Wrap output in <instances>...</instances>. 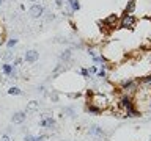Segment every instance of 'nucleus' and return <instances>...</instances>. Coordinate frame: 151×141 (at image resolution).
I'll return each mask as SVG.
<instances>
[{"label": "nucleus", "mask_w": 151, "mask_h": 141, "mask_svg": "<svg viewBox=\"0 0 151 141\" xmlns=\"http://www.w3.org/2000/svg\"><path fill=\"white\" fill-rule=\"evenodd\" d=\"M90 96V102L88 103H91V105L94 107H98L99 110H106V108L110 105V100H109V97L106 96V94H102V93H88Z\"/></svg>", "instance_id": "f257e3e1"}, {"label": "nucleus", "mask_w": 151, "mask_h": 141, "mask_svg": "<svg viewBox=\"0 0 151 141\" xmlns=\"http://www.w3.org/2000/svg\"><path fill=\"white\" fill-rule=\"evenodd\" d=\"M135 25H137V19H135L134 14L124 13L120 17V24H118V27L123 28V30H134Z\"/></svg>", "instance_id": "f03ea898"}, {"label": "nucleus", "mask_w": 151, "mask_h": 141, "mask_svg": "<svg viewBox=\"0 0 151 141\" xmlns=\"http://www.w3.org/2000/svg\"><path fill=\"white\" fill-rule=\"evenodd\" d=\"M118 24H120V17H118V14H110V16H107L104 21L101 22V27H104L106 30H115L118 27Z\"/></svg>", "instance_id": "7ed1b4c3"}, {"label": "nucleus", "mask_w": 151, "mask_h": 141, "mask_svg": "<svg viewBox=\"0 0 151 141\" xmlns=\"http://www.w3.org/2000/svg\"><path fill=\"white\" fill-rule=\"evenodd\" d=\"M28 13H30V16L33 19H40L44 14V6L41 3H33L30 6V9H28Z\"/></svg>", "instance_id": "20e7f679"}, {"label": "nucleus", "mask_w": 151, "mask_h": 141, "mask_svg": "<svg viewBox=\"0 0 151 141\" xmlns=\"http://www.w3.org/2000/svg\"><path fill=\"white\" fill-rule=\"evenodd\" d=\"M2 72L6 75V77H11V78H16L17 77V72H16V68L9 63H3L2 64Z\"/></svg>", "instance_id": "39448f33"}, {"label": "nucleus", "mask_w": 151, "mask_h": 141, "mask_svg": "<svg viewBox=\"0 0 151 141\" xmlns=\"http://www.w3.org/2000/svg\"><path fill=\"white\" fill-rule=\"evenodd\" d=\"M38 58H40V52L35 50V49L27 50L25 55H24V61H27V63H36Z\"/></svg>", "instance_id": "423d86ee"}, {"label": "nucleus", "mask_w": 151, "mask_h": 141, "mask_svg": "<svg viewBox=\"0 0 151 141\" xmlns=\"http://www.w3.org/2000/svg\"><path fill=\"white\" fill-rule=\"evenodd\" d=\"M40 125L42 127V129H49L52 130L55 127V119L52 116H42L41 121H40Z\"/></svg>", "instance_id": "0eeeda50"}, {"label": "nucleus", "mask_w": 151, "mask_h": 141, "mask_svg": "<svg viewBox=\"0 0 151 141\" xmlns=\"http://www.w3.org/2000/svg\"><path fill=\"white\" fill-rule=\"evenodd\" d=\"M25 119H27V113L25 111H16L11 116V122H14V124H22Z\"/></svg>", "instance_id": "6e6552de"}, {"label": "nucleus", "mask_w": 151, "mask_h": 141, "mask_svg": "<svg viewBox=\"0 0 151 141\" xmlns=\"http://www.w3.org/2000/svg\"><path fill=\"white\" fill-rule=\"evenodd\" d=\"M66 6H68L73 13H76V11H79L80 9V0H66Z\"/></svg>", "instance_id": "1a4fd4ad"}, {"label": "nucleus", "mask_w": 151, "mask_h": 141, "mask_svg": "<svg viewBox=\"0 0 151 141\" xmlns=\"http://www.w3.org/2000/svg\"><path fill=\"white\" fill-rule=\"evenodd\" d=\"M90 133H91L93 136H96V138H102V136H104V130L99 125H91V127H90Z\"/></svg>", "instance_id": "9d476101"}, {"label": "nucleus", "mask_w": 151, "mask_h": 141, "mask_svg": "<svg viewBox=\"0 0 151 141\" xmlns=\"http://www.w3.org/2000/svg\"><path fill=\"white\" fill-rule=\"evenodd\" d=\"M71 58H73V52H71L69 49H66L60 53V63H63V61L66 63V61H69Z\"/></svg>", "instance_id": "9b49d317"}, {"label": "nucleus", "mask_w": 151, "mask_h": 141, "mask_svg": "<svg viewBox=\"0 0 151 141\" xmlns=\"http://www.w3.org/2000/svg\"><path fill=\"white\" fill-rule=\"evenodd\" d=\"M134 9H135V2H134V0H129V2L126 3L124 13H127V14H132V13H134Z\"/></svg>", "instance_id": "f8f14e48"}, {"label": "nucleus", "mask_w": 151, "mask_h": 141, "mask_svg": "<svg viewBox=\"0 0 151 141\" xmlns=\"http://www.w3.org/2000/svg\"><path fill=\"white\" fill-rule=\"evenodd\" d=\"M8 94L9 96H21L22 91H21V88H17V86H11L8 89Z\"/></svg>", "instance_id": "ddd939ff"}, {"label": "nucleus", "mask_w": 151, "mask_h": 141, "mask_svg": "<svg viewBox=\"0 0 151 141\" xmlns=\"http://www.w3.org/2000/svg\"><path fill=\"white\" fill-rule=\"evenodd\" d=\"M87 111H90V113H94V115H99V113H101V110H99L98 107L91 105V103H87Z\"/></svg>", "instance_id": "4468645a"}, {"label": "nucleus", "mask_w": 151, "mask_h": 141, "mask_svg": "<svg viewBox=\"0 0 151 141\" xmlns=\"http://www.w3.org/2000/svg\"><path fill=\"white\" fill-rule=\"evenodd\" d=\"M35 110H38V102L32 100V102L27 105V110H25V113H28V111H35Z\"/></svg>", "instance_id": "2eb2a0df"}, {"label": "nucleus", "mask_w": 151, "mask_h": 141, "mask_svg": "<svg viewBox=\"0 0 151 141\" xmlns=\"http://www.w3.org/2000/svg\"><path fill=\"white\" fill-rule=\"evenodd\" d=\"M14 56H16V55H14L13 52H11V49H9L8 52H5V53L2 55V58H3L5 61H8V60H14Z\"/></svg>", "instance_id": "dca6fc26"}, {"label": "nucleus", "mask_w": 151, "mask_h": 141, "mask_svg": "<svg viewBox=\"0 0 151 141\" xmlns=\"http://www.w3.org/2000/svg\"><path fill=\"white\" fill-rule=\"evenodd\" d=\"M14 46H17V39H16V38H11V39H8V42H6V47H8V49H13Z\"/></svg>", "instance_id": "f3484780"}, {"label": "nucleus", "mask_w": 151, "mask_h": 141, "mask_svg": "<svg viewBox=\"0 0 151 141\" xmlns=\"http://www.w3.org/2000/svg\"><path fill=\"white\" fill-rule=\"evenodd\" d=\"M24 61V58H21V56H14V60H13V66L16 68V66H19Z\"/></svg>", "instance_id": "a211bd4d"}, {"label": "nucleus", "mask_w": 151, "mask_h": 141, "mask_svg": "<svg viewBox=\"0 0 151 141\" xmlns=\"http://www.w3.org/2000/svg\"><path fill=\"white\" fill-rule=\"evenodd\" d=\"M63 111L66 113V115H69L71 118L74 116V110H73V108H69V107H66V108H63Z\"/></svg>", "instance_id": "6ab92c4d"}, {"label": "nucleus", "mask_w": 151, "mask_h": 141, "mask_svg": "<svg viewBox=\"0 0 151 141\" xmlns=\"http://www.w3.org/2000/svg\"><path fill=\"white\" fill-rule=\"evenodd\" d=\"M79 74H80V75H83L85 78H88V77H90V72H88V69H80V70H79Z\"/></svg>", "instance_id": "aec40b11"}, {"label": "nucleus", "mask_w": 151, "mask_h": 141, "mask_svg": "<svg viewBox=\"0 0 151 141\" xmlns=\"http://www.w3.org/2000/svg\"><path fill=\"white\" fill-rule=\"evenodd\" d=\"M36 140V136H33V135H25V138H24V141H35Z\"/></svg>", "instance_id": "412c9836"}, {"label": "nucleus", "mask_w": 151, "mask_h": 141, "mask_svg": "<svg viewBox=\"0 0 151 141\" xmlns=\"http://www.w3.org/2000/svg\"><path fill=\"white\" fill-rule=\"evenodd\" d=\"M46 138H47L46 135H40V136H36V140H35V141H44Z\"/></svg>", "instance_id": "4be33fe9"}, {"label": "nucleus", "mask_w": 151, "mask_h": 141, "mask_svg": "<svg viewBox=\"0 0 151 141\" xmlns=\"http://www.w3.org/2000/svg\"><path fill=\"white\" fill-rule=\"evenodd\" d=\"M55 5L57 6H63V0H55Z\"/></svg>", "instance_id": "5701e85b"}, {"label": "nucleus", "mask_w": 151, "mask_h": 141, "mask_svg": "<svg viewBox=\"0 0 151 141\" xmlns=\"http://www.w3.org/2000/svg\"><path fill=\"white\" fill-rule=\"evenodd\" d=\"M0 141H11V140H9V136H8V135H3V136H2V140H0Z\"/></svg>", "instance_id": "b1692460"}, {"label": "nucleus", "mask_w": 151, "mask_h": 141, "mask_svg": "<svg viewBox=\"0 0 151 141\" xmlns=\"http://www.w3.org/2000/svg\"><path fill=\"white\" fill-rule=\"evenodd\" d=\"M2 3H5V0H0V5H2Z\"/></svg>", "instance_id": "393cba45"}, {"label": "nucleus", "mask_w": 151, "mask_h": 141, "mask_svg": "<svg viewBox=\"0 0 151 141\" xmlns=\"http://www.w3.org/2000/svg\"><path fill=\"white\" fill-rule=\"evenodd\" d=\"M30 2H35V3H36V2H38V0H30Z\"/></svg>", "instance_id": "a878e982"}]
</instances>
